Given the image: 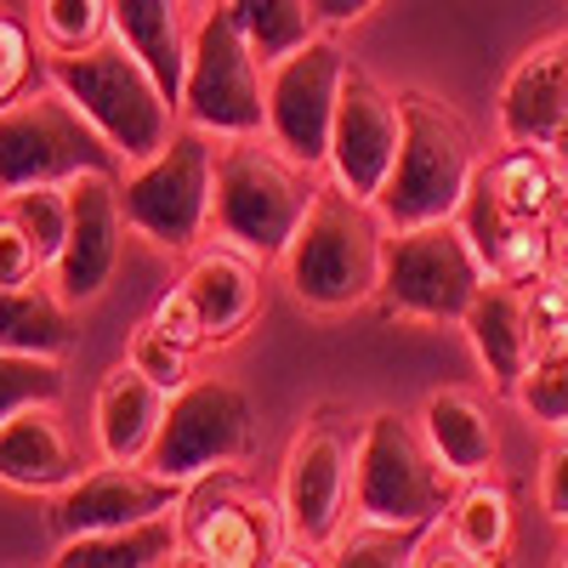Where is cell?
Listing matches in <instances>:
<instances>
[{
  "label": "cell",
  "mask_w": 568,
  "mask_h": 568,
  "mask_svg": "<svg viewBox=\"0 0 568 568\" xmlns=\"http://www.w3.org/2000/svg\"><path fill=\"white\" fill-rule=\"evenodd\" d=\"M387 233L393 227L375 211V200L347 194L342 182H324L296 227V240L278 256L284 284L313 313H353L369 296H382Z\"/></svg>",
  "instance_id": "cell-1"
},
{
  "label": "cell",
  "mask_w": 568,
  "mask_h": 568,
  "mask_svg": "<svg viewBox=\"0 0 568 568\" xmlns=\"http://www.w3.org/2000/svg\"><path fill=\"white\" fill-rule=\"evenodd\" d=\"M318 194L313 165L291 160L267 136H222L216 154V200H211V227L216 240L251 251L256 262H278L284 245Z\"/></svg>",
  "instance_id": "cell-2"
},
{
  "label": "cell",
  "mask_w": 568,
  "mask_h": 568,
  "mask_svg": "<svg viewBox=\"0 0 568 568\" xmlns=\"http://www.w3.org/2000/svg\"><path fill=\"white\" fill-rule=\"evenodd\" d=\"M404 103V142L398 160L375 194V211L387 216V227H420L460 216L471 182H478V142L471 125L433 91H398Z\"/></svg>",
  "instance_id": "cell-3"
},
{
  "label": "cell",
  "mask_w": 568,
  "mask_h": 568,
  "mask_svg": "<svg viewBox=\"0 0 568 568\" xmlns=\"http://www.w3.org/2000/svg\"><path fill=\"white\" fill-rule=\"evenodd\" d=\"M45 80L63 85L69 98L85 109V120L114 142V154L125 165L154 160L176 136V114L182 109L165 98V85L154 80V69L142 63L120 34L85 45V52H74V58H45Z\"/></svg>",
  "instance_id": "cell-4"
},
{
  "label": "cell",
  "mask_w": 568,
  "mask_h": 568,
  "mask_svg": "<svg viewBox=\"0 0 568 568\" xmlns=\"http://www.w3.org/2000/svg\"><path fill=\"white\" fill-rule=\"evenodd\" d=\"M449 466L426 444L420 415L375 409L358 426V466H353V517L387 529H426L455 500Z\"/></svg>",
  "instance_id": "cell-5"
},
{
  "label": "cell",
  "mask_w": 568,
  "mask_h": 568,
  "mask_svg": "<svg viewBox=\"0 0 568 568\" xmlns=\"http://www.w3.org/2000/svg\"><path fill=\"white\" fill-rule=\"evenodd\" d=\"M216 142L205 125H176V136L154 160L125 165L120 176V200H125V222L160 251H200V240L211 233V200H216Z\"/></svg>",
  "instance_id": "cell-6"
},
{
  "label": "cell",
  "mask_w": 568,
  "mask_h": 568,
  "mask_svg": "<svg viewBox=\"0 0 568 568\" xmlns=\"http://www.w3.org/2000/svg\"><path fill=\"white\" fill-rule=\"evenodd\" d=\"M182 114L211 136H267V63L227 0H205L194 18Z\"/></svg>",
  "instance_id": "cell-7"
},
{
  "label": "cell",
  "mask_w": 568,
  "mask_h": 568,
  "mask_svg": "<svg viewBox=\"0 0 568 568\" xmlns=\"http://www.w3.org/2000/svg\"><path fill=\"white\" fill-rule=\"evenodd\" d=\"M484 256L471 245L460 216L420 222V227H393L387 256H382V302L393 318L409 324H460L471 296L484 291Z\"/></svg>",
  "instance_id": "cell-8"
},
{
  "label": "cell",
  "mask_w": 568,
  "mask_h": 568,
  "mask_svg": "<svg viewBox=\"0 0 568 568\" xmlns=\"http://www.w3.org/2000/svg\"><path fill=\"white\" fill-rule=\"evenodd\" d=\"M353 466H358V426H347L342 415H318L291 438L278 471V506L284 529H291L284 562L324 557L353 524Z\"/></svg>",
  "instance_id": "cell-9"
},
{
  "label": "cell",
  "mask_w": 568,
  "mask_h": 568,
  "mask_svg": "<svg viewBox=\"0 0 568 568\" xmlns=\"http://www.w3.org/2000/svg\"><path fill=\"white\" fill-rule=\"evenodd\" d=\"M120 165L125 160L114 154V142L52 80L40 91H23L12 109H0V194L34 182H69L80 171H120Z\"/></svg>",
  "instance_id": "cell-10"
},
{
  "label": "cell",
  "mask_w": 568,
  "mask_h": 568,
  "mask_svg": "<svg viewBox=\"0 0 568 568\" xmlns=\"http://www.w3.org/2000/svg\"><path fill=\"white\" fill-rule=\"evenodd\" d=\"M256 449V404L240 382L227 375H194L187 387L171 393L165 420H160V438L149 449V460L160 478L171 484H200L222 466H240Z\"/></svg>",
  "instance_id": "cell-11"
},
{
  "label": "cell",
  "mask_w": 568,
  "mask_h": 568,
  "mask_svg": "<svg viewBox=\"0 0 568 568\" xmlns=\"http://www.w3.org/2000/svg\"><path fill=\"white\" fill-rule=\"evenodd\" d=\"M182 540H187V562H211V568H262V562H284V551H291L278 495H262L233 466L187 484Z\"/></svg>",
  "instance_id": "cell-12"
},
{
  "label": "cell",
  "mask_w": 568,
  "mask_h": 568,
  "mask_svg": "<svg viewBox=\"0 0 568 568\" xmlns=\"http://www.w3.org/2000/svg\"><path fill=\"white\" fill-rule=\"evenodd\" d=\"M347 69L353 58L329 34H313L307 45L267 63V136L313 171L329 160V125H336Z\"/></svg>",
  "instance_id": "cell-13"
},
{
  "label": "cell",
  "mask_w": 568,
  "mask_h": 568,
  "mask_svg": "<svg viewBox=\"0 0 568 568\" xmlns=\"http://www.w3.org/2000/svg\"><path fill=\"white\" fill-rule=\"evenodd\" d=\"M398 142H404L398 91H387L375 74H364L353 63L347 85H342V103H336V125H329V160H324L329 182H342L358 200H375L393 160H398Z\"/></svg>",
  "instance_id": "cell-14"
},
{
  "label": "cell",
  "mask_w": 568,
  "mask_h": 568,
  "mask_svg": "<svg viewBox=\"0 0 568 568\" xmlns=\"http://www.w3.org/2000/svg\"><path fill=\"white\" fill-rule=\"evenodd\" d=\"M125 200H120V171H80L69 176V240L52 262V284L74 302H98L109 284H114V267H120V251H125Z\"/></svg>",
  "instance_id": "cell-15"
},
{
  "label": "cell",
  "mask_w": 568,
  "mask_h": 568,
  "mask_svg": "<svg viewBox=\"0 0 568 568\" xmlns=\"http://www.w3.org/2000/svg\"><path fill=\"white\" fill-rule=\"evenodd\" d=\"M182 484L160 478L154 466L142 460H103L80 471L69 489H58L52 500V540H74V535H103V529H125V524H142L154 511H176L182 506Z\"/></svg>",
  "instance_id": "cell-16"
},
{
  "label": "cell",
  "mask_w": 568,
  "mask_h": 568,
  "mask_svg": "<svg viewBox=\"0 0 568 568\" xmlns=\"http://www.w3.org/2000/svg\"><path fill=\"white\" fill-rule=\"evenodd\" d=\"M562 120H568V29L546 34L511 63L500 85V136L546 149Z\"/></svg>",
  "instance_id": "cell-17"
},
{
  "label": "cell",
  "mask_w": 568,
  "mask_h": 568,
  "mask_svg": "<svg viewBox=\"0 0 568 568\" xmlns=\"http://www.w3.org/2000/svg\"><path fill=\"white\" fill-rule=\"evenodd\" d=\"M511 546V495L489 478H460L438 524L420 529L415 562H500Z\"/></svg>",
  "instance_id": "cell-18"
},
{
  "label": "cell",
  "mask_w": 568,
  "mask_h": 568,
  "mask_svg": "<svg viewBox=\"0 0 568 568\" xmlns=\"http://www.w3.org/2000/svg\"><path fill=\"white\" fill-rule=\"evenodd\" d=\"M460 227L471 233V245H478L489 278L535 284V278L551 273V256H557V251H551V240H557L551 222L506 211V205L495 200V187L484 182V171H478V182H471V194H466V205H460Z\"/></svg>",
  "instance_id": "cell-19"
},
{
  "label": "cell",
  "mask_w": 568,
  "mask_h": 568,
  "mask_svg": "<svg viewBox=\"0 0 568 568\" xmlns=\"http://www.w3.org/2000/svg\"><path fill=\"white\" fill-rule=\"evenodd\" d=\"M466 342L478 353L484 375L495 393H517L524 369L535 358V307H529V291L524 284H506V278H484V291L471 296L466 307Z\"/></svg>",
  "instance_id": "cell-20"
},
{
  "label": "cell",
  "mask_w": 568,
  "mask_h": 568,
  "mask_svg": "<svg viewBox=\"0 0 568 568\" xmlns=\"http://www.w3.org/2000/svg\"><path fill=\"white\" fill-rule=\"evenodd\" d=\"M182 284H187V296L200 302L211 347L240 342L256 318V307H262V262L240 245H227V240L211 245V251H194Z\"/></svg>",
  "instance_id": "cell-21"
},
{
  "label": "cell",
  "mask_w": 568,
  "mask_h": 568,
  "mask_svg": "<svg viewBox=\"0 0 568 568\" xmlns=\"http://www.w3.org/2000/svg\"><path fill=\"white\" fill-rule=\"evenodd\" d=\"M80 478V449L69 444L58 404L18 409L0 420V484L18 495H58Z\"/></svg>",
  "instance_id": "cell-22"
},
{
  "label": "cell",
  "mask_w": 568,
  "mask_h": 568,
  "mask_svg": "<svg viewBox=\"0 0 568 568\" xmlns=\"http://www.w3.org/2000/svg\"><path fill=\"white\" fill-rule=\"evenodd\" d=\"M171 393L149 382L136 364H114L91 404V426H98V455L103 460H149L160 420H165Z\"/></svg>",
  "instance_id": "cell-23"
},
{
  "label": "cell",
  "mask_w": 568,
  "mask_h": 568,
  "mask_svg": "<svg viewBox=\"0 0 568 568\" xmlns=\"http://www.w3.org/2000/svg\"><path fill=\"white\" fill-rule=\"evenodd\" d=\"M187 7L194 0H114V34L131 52L154 69V80L165 85V98L182 109V80H187Z\"/></svg>",
  "instance_id": "cell-24"
},
{
  "label": "cell",
  "mask_w": 568,
  "mask_h": 568,
  "mask_svg": "<svg viewBox=\"0 0 568 568\" xmlns=\"http://www.w3.org/2000/svg\"><path fill=\"white\" fill-rule=\"evenodd\" d=\"M52 562L58 568H165V562H187L182 506L176 511H154V517L125 524V529L58 540V557Z\"/></svg>",
  "instance_id": "cell-25"
},
{
  "label": "cell",
  "mask_w": 568,
  "mask_h": 568,
  "mask_svg": "<svg viewBox=\"0 0 568 568\" xmlns=\"http://www.w3.org/2000/svg\"><path fill=\"white\" fill-rule=\"evenodd\" d=\"M420 433L438 449V460L449 466V478H484V471L495 466V455H500L489 409L466 387H444V393L426 398L420 404Z\"/></svg>",
  "instance_id": "cell-26"
},
{
  "label": "cell",
  "mask_w": 568,
  "mask_h": 568,
  "mask_svg": "<svg viewBox=\"0 0 568 568\" xmlns=\"http://www.w3.org/2000/svg\"><path fill=\"white\" fill-rule=\"evenodd\" d=\"M0 347L63 358L74 347V302L58 291L52 278L0 284Z\"/></svg>",
  "instance_id": "cell-27"
},
{
  "label": "cell",
  "mask_w": 568,
  "mask_h": 568,
  "mask_svg": "<svg viewBox=\"0 0 568 568\" xmlns=\"http://www.w3.org/2000/svg\"><path fill=\"white\" fill-rule=\"evenodd\" d=\"M484 182L495 187V200H500L506 211H517V216H540V222H546L568 176L557 171V160H551L546 149L511 142V149H506L500 160H489V165H484Z\"/></svg>",
  "instance_id": "cell-28"
},
{
  "label": "cell",
  "mask_w": 568,
  "mask_h": 568,
  "mask_svg": "<svg viewBox=\"0 0 568 568\" xmlns=\"http://www.w3.org/2000/svg\"><path fill=\"white\" fill-rule=\"evenodd\" d=\"M34 34L45 58H74L114 34V0H34Z\"/></svg>",
  "instance_id": "cell-29"
},
{
  "label": "cell",
  "mask_w": 568,
  "mask_h": 568,
  "mask_svg": "<svg viewBox=\"0 0 568 568\" xmlns=\"http://www.w3.org/2000/svg\"><path fill=\"white\" fill-rule=\"evenodd\" d=\"M233 12H240L251 45L262 52V63H278L284 52H296L318 34V12L313 0H227Z\"/></svg>",
  "instance_id": "cell-30"
},
{
  "label": "cell",
  "mask_w": 568,
  "mask_h": 568,
  "mask_svg": "<svg viewBox=\"0 0 568 568\" xmlns=\"http://www.w3.org/2000/svg\"><path fill=\"white\" fill-rule=\"evenodd\" d=\"M63 387H69L63 358L0 347V420H12L18 409H34V404H63Z\"/></svg>",
  "instance_id": "cell-31"
},
{
  "label": "cell",
  "mask_w": 568,
  "mask_h": 568,
  "mask_svg": "<svg viewBox=\"0 0 568 568\" xmlns=\"http://www.w3.org/2000/svg\"><path fill=\"white\" fill-rule=\"evenodd\" d=\"M415 546H420V529H387V524H353L336 535V546L324 551V562L336 568H398V562H415Z\"/></svg>",
  "instance_id": "cell-32"
},
{
  "label": "cell",
  "mask_w": 568,
  "mask_h": 568,
  "mask_svg": "<svg viewBox=\"0 0 568 568\" xmlns=\"http://www.w3.org/2000/svg\"><path fill=\"white\" fill-rule=\"evenodd\" d=\"M0 205H7V211L34 233V245L45 251V262H58V251H63V240H69V182L12 187V194H0Z\"/></svg>",
  "instance_id": "cell-33"
},
{
  "label": "cell",
  "mask_w": 568,
  "mask_h": 568,
  "mask_svg": "<svg viewBox=\"0 0 568 568\" xmlns=\"http://www.w3.org/2000/svg\"><path fill=\"white\" fill-rule=\"evenodd\" d=\"M511 404L524 409V415H535L540 426H568V353H540V358H529V369H524V382H517V393H511Z\"/></svg>",
  "instance_id": "cell-34"
},
{
  "label": "cell",
  "mask_w": 568,
  "mask_h": 568,
  "mask_svg": "<svg viewBox=\"0 0 568 568\" xmlns=\"http://www.w3.org/2000/svg\"><path fill=\"white\" fill-rule=\"evenodd\" d=\"M125 364H136L149 382H160L165 393H176V387H187L194 382V353L187 347H176L160 324H136L131 329V347H125Z\"/></svg>",
  "instance_id": "cell-35"
},
{
  "label": "cell",
  "mask_w": 568,
  "mask_h": 568,
  "mask_svg": "<svg viewBox=\"0 0 568 568\" xmlns=\"http://www.w3.org/2000/svg\"><path fill=\"white\" fill-rule=\"evenodd\" d=\"M34 45H40L34 23H23L12 7L0 12V109H12L29 91V80H34Z\"/></svg>",
  "instance_id": "cell-36"
},
{
  "label": "cell",
  "mask_w": 568,
  "mask_h": 568,
  "mask_svg": "<svg viewBox=\"0 0 568 568\" xmlns=\"http://www.w3.org/2000/svg\"><path fill=\"white\" fill-rule=\"evenodd\" d=\"M34 278H52V262L34 245V233L0 205V284H34Z\"/></svg>",
  "instance_id": "cell-37"
},
{
  "label": "cell",
  "mask_w": 568,
  "mask_h": 568,
  "mask_svg": "<svg viewBox=\"0 0 568 568\" xmlns=\"http://www.w3.org/2000/svg\"><path fill=\"white\" fill-rule=\"evenodd\" d=\"M149 324H160L165 336H171L176 347H187V353L211 347V336H205V318H200V302L187 296V284H171V291H165V296L154 302Z\"/></svg>",
  "instance_id": "cell-38"
},
{
  "label": "cell",
  "mask_w": 568,
  "mask_h": 568,
  "mask_svg": "<svg viewBox=\"0 0 568 568\" xmlns=\"http://www.w3.org/2000/svg\"><path fill=\"white\" fill-rule=\"evenodd\" d=\"M540 511L557 529H568V438L551 444L546 460H540Z\"/></svg>",
  "instance_id": "cell-39"
},
{
  "label": "cell",
  "mask_w": 568,
  "mask_h": 568,
  "mask_svg": "<svg viewBox=\"0 0 568 568\" xmlns=\"http://www.w3.org/2000/svg\"><path fill=\"white\" fill-rule=\"evenodd\" d=\"M382 0H313V12H318V29H347L358 23L364 12H375Z\"/></svg>",
  "instance_id": "cell-40"
},
{
  "label": "cell",
  "mask_w": 568,
  "mask_h": 568,
  "mask_svg": "<svg viewBox=\"0 0 568 568\" xmlns=\"http://www.w3.org/2000/svg\"><path fill=\"white\" fill-rule=\"evenodd\" d=\"M546 154H551V160H557V171L568 176V120H562V125H557V136L546 142Z\"/></svg>",
  "instance_id": "cell-41"
},
{
  "label": "cell",
  "mask_w": 568,
  "mask_h": 568,
  "mask_svg": "<svg viewBox=\"0 0 568 568\" xmlns=\"http://www.w3.org/2000/svg\"><path fill=\"white\" fill-rule=\"evenodd\" d=\"M551 233H557V240H568V182H562V194H557V205H551Z\"/></svg>",
  "instance_id": "cell-42"
},
{
  "label": "cell",
  "mask_w": 568,
  "mask_h": 568,
  "mask_svg": "<svg viewBox=\"0 0 568 568\" xmlns=\"http://www.w3.org/2000/svg\"><path fill=\"white\" fill-rule=\"evenodd\" d=\"M546 278H557L562 291H568V251H562V256H551V273H546Z\"/></svg>",
  "instance_id": "cell-43"
},
{
  "label": "cell",
  "mask_w": 568,
  "mask_h": 568,
  "mask_svg": "<svg viewBox=\"0 0 568 568\" xmlns=\"http://www.w3.org/2000/svg\"><path fill=\"white\" fill-rule=\"evenodd\" d=\"M557 562H568V546H562V557H557Z\"/></svg>",
  "instance_id": "cell-44"
},
{
  "label": "cell",
  "mask_w": 568,
  "mask_h": 568,
  "mask_svg": "<svg viewBox=\"0 0 568 568\" xmlns=\"http://www.w3.org/2000/svg\"><path fill=\"white\" fill-rule=\"evenodd\" d=\"M7 7H12V0H0V12H7Z\"/></svg>",
  "instance_id": "cell-45"
},
{
  "label": "cell",
  "mask_w": 568,
  "mask_h": 568,
  "mask_svg": "<svg viewBox=\"0 0 568 568\" xmlns=\"http://www.w3.org/2000/svg\"><path fill=\"white\" fill-rule=\"evenodd\" d=\"M194 7H205V0H194Z\"/></svg>",
  "instance_id": "cell-46"
}]
</instances>
